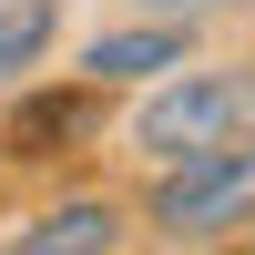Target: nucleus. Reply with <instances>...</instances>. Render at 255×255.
I'll return each instance as SVG.
<instances>
[{
    "mask_svg": "<svg viewBox=\"0 0 255 255\" xmlns=\"http://www.w3.org/2000/svg\"><path fill=\"white\" fill-rule=\"evenodd\" d=\"M235 133H255V61H174V72L143 82L133 123H123V143L143 163H184Z\"/></svg>",
    "mask_w": 255,
    "mask_h": 255,
    "instance_id": "nucleus-1",
    "label": "nucleus"
},
{
    "mask_svg": "<svg viewBox=\"0 0 255 255\" xmlns=\"http://www.w3.org/2000/svg\"><path fill=\"white\" fill-rule=\"evenodd\" d=\"M143 225H153L163 245H235V235H255V133L204 143V153H184V163H153Z\"/></svg>",
    "mask_w": 255,
    "mask_h": 255,
    "instance_id": "nucleus-2",
    "label": "nucleus"
},
{
    "mask_svg": "<svg viewBox=\"0 0 255 255\" xmlns=\"http://www.w3.org/2000/svg\"><path fill=\"white\" fill-rule=\"evenodd\" d=\"M123 245H133V204L123 194H61L20 235H0V255H123Z\"/></svg>",
    "mask_w": 255,
    "mask_h": 255,
    "instance_id": "nucleus-3",
    "label": "nucleus"
},
{
    "mask_svg": "<svg viewBox=\"0 0 255 255\" xmlns=\"http://www.w3.org/2000/svg\"><path fill=\"white\" fill-rule=\"evenodd\" d=\"M174 61H194V20H153V10H133L123 31H92V41H82V82H92V92L153 82V72H174Z\"/></svg>",
    "mask_w": 255,
    "mask_h": 255,
    "instance_id": "nucleus-4",
    "label": "nucleus"
},
{
    "mask_svg": "<svg viewBox=\"0 0 255 255\" xmlns=\"http://www.w3.org/2000/svg\"><path fill=\"white\" fill-rule=\"evenodd\" d=\"M61 10L72 0H0V82H31L61 41Z\"/></svg>",
    "mask_w": 255,
    "mask_h": 255,
    "instance_id": "nucleus-5",
    "label": "nucleus"
},
{
    "mask_svg": "<svg viewBox=\"0 0 255 255\" xmlns=\"http://www.w3.org/2000/svg\"><path fill=\"white\" fill-rule=\"evenodd\" d=\"M92 113H102V92H92V82L72 72V92H61V102H20V123H10V153H20V163H41L51 143H72V133H82Z\"/></svg>",
    "mask_w": 255,
    "mask_h": 255,
    "instance_id": "nucleus-6",
    "label": "nucleus"
},
{
    "mask_svg": "<svg viewBox=\"0 0 255 255\" xmlns=\"http://www.w3.org/2000/svg\"><path fill=\"white\" fill-rule=\"evenodd\" d=\"M133 10H153V20H225V10H255V0H133Z\"/></svg>",
    "mask_w": 255,
    "mask_h": 255,
    "instance_id": "nucleus-7",
    "label": "nucleus"
}]
</instances>
